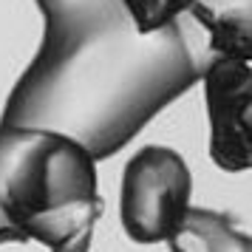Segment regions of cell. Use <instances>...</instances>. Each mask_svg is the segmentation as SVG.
Returning <instances> with one entry per match:
<instances>
[{"instance_id":"obj_1","label":"cell","mask_w":252,"mask_h":252,"mask_svg":"<svg viewBox=\"0 0 252 252\" xmlns=\"http://www.w3.org/2000/svg\"><path fill=\"white\" fill-rule=\"evenodd\" d=\"M46 32L0 122L74 139L111 159L201 82L216 51L193 14L139 32L122 0H37Z\"/></svg>"},{"instance_id":"obj_2","label":"cell","mask_w":252,"mask_h":252,"mask_svg":"<svg viewBox=\"0 0 252 252\" xmlns=\"http://www.w3.org/2000/svg\"><path fill=\"white\" fill-rule=\"evenodd\" d=\"M0 125V210L20 244L40 241L48 252H91L102 216L91 153L51 130Z\"/></svg>"},{"instance_id":"obj_3","label":"cell","mask_w":252,"mask_h":252,"mask_svg":"<svg viewBox=\"0 0 252 252\" xmlns=\"http://www.w3.org/2000/svg\"><path fill=\"white\" fill-rule=\"evenodd\" d=\"M193 173L182 153L148 145L125 164L119 218L136 244H164L190 210Z\"/></svg>"},{"instance_id":"obj_4","label":"cell","mask_w":252,"mask_h":252,"mask_svg":"<svg viewBox=\"0 0 252 252\" xmlns=\"http://www.w3.org/2000/svg\"><path fill=\"white\" fill-rule=\"evenodd\" d=\"M210 114V156L216 167L241 173L252 167V71L250 57H216L204 71Z\"/></svg>"},{"instance_id":"obj_5","label":"cell","mask_w":252,"mask_h":252,"mask_svg":"<svg viewBox=\"0 0 252 252\" xmlns=\"http://www.w3.org/2000/svg\"><path fill=\"white\" fill-rule=\"evenodd\" d=\"M210 37L216 57H252L250 0H182Z\"/></svg>"},{"instance_id":"obj_6","label":"cell","mask_w":252,"mask_h":252,"mask_svg":"<svg viewBox=\"0 0 252 252\" xmlns=\"http://www.w3.org/2000/svg\"><path fill=\"white\" fill-rule=\"evenodd\" d=\"M164 244L170 252H252L250 235L241 232L232 218L204 207H190Z\"/></svg>"},{"instance_id":"obj_7","label":"cell","mask_w":252,"mask_h":252,"mask_svg":"<svg viewBox=\"0 0 252 252\" xmlns=\"http://www.w3.org/2000/svg\"><path fill=\"white\" fill-rule=\"evenodd\" d=\"M130 17L136 20L139 32H153L161 29L164 23H170L173 17L182 9V0H122Z\"/></svg>"},{"instance_id":"obj_8","label":"cell","mask_w":252,"mask_h":252,"mask_svg":"<svg viewBox=\"0 0 252 252\" xmlns=\"http://www.w3.org/2000/svg\"><path fill=\"white\" fill-rule=\"evenodd\" d=\"M0 145H3V125H0ZM3 244H20V238H17L14 227L9 224V218L3 216V210H0V247Z\"/></svg>"}]
</instances>
